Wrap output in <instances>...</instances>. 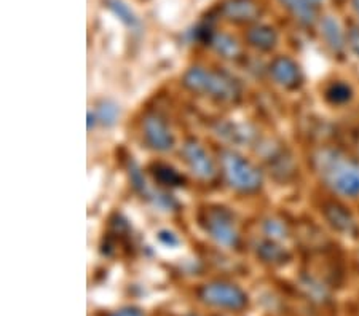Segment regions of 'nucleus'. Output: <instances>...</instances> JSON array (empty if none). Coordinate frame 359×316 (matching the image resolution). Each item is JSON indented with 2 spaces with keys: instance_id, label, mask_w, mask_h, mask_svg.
Returning <instances> with one entry per match:
<instances>
[{
  "instance_id": "393cba45",
  "label": "nucleus",
  "mask_w": 359,
  "mask_h": 316,
  "mask_svg": "<svg viewBox=\"0 0 359 316\" xmlns=\"http://www.w3.org/2000/svg\"><path fill=\"white\" fill-rule=\"evenodd\" d=\"M310 2H311V4H313V5H315V4H320V2H321V0H310Z\"/></svg>"
},
{
  "instance_id": "f03ea898",
  "label": "nucleus",
  "mask_w": 359,
  "mask_h": 316,
  "mask_svg": "<svg viewBox=\"0 0 359 316\" xmlns=\"http://www.w3.org/2000/svg\"><path fill=\"white\" fill-rule=\"evenodd\" d=\"M182 83L192 93L219 102H233L240 96V86L233 78L201 66L190 67L184 74Z\"/></svg>"
},
{
  "instance_id": "ddd939ff",
  "label": "nucleus",
  "mask_w": 359,
  "mask_h": 316,
  "mask_svg": "<svg viewBox=\"0 0 359 316\" xmlns=\"http://www.w3.org/2000/svg\"><path fill=\"white\" fill-rule=\"evenodd\" d=\"M280 4L291 11L295 20L305 26L313 25L316 21L315 5L310 0H280Z\"/></svg>"
},
{
  "instance_id": "1a4fd4ad",
  "label": "nucleus",
  "mask_w": 359,
  "mask_h": 316,
  "mask_svg": "<svg viewBox=\"0 0 359 316\" xmlns=\"http://www.w3.org/2000/svg\"><path fill=\"white\" fill-rule=\"evenodd\" d=\"M324 217L329 226L341 235H355L358 226L351 212L339 203H327L324 206Z\"/></svg>"
},
{
  "instance_id": "7ed1b4c3",
  "label": "nucleus",
  "mask_w": 359,
  "mask_h": 316,
  "mask_svg": "<svg viewBox=\"0 0 359 316\" xmlns=\"http://www.w3.org/2000/svg\"><path fill=\"white\" fill-rule=\"evenodd\" d=\"M221 163L225 179L231 188L241 193H256L262 188V174L251 162L233 151L221 152Z\"/></svg>"
},
{
  "instance_id": "9b49d317",
  "label": "nucleus",
  "mask_w": 359,
  "mask_h": 316,
  "mask_svg": "<svg viewBox=\"0 0 359 316\" xmlns=\"http://www.w3.org/2000/svg\"><path fill=\"white\" fill-rule=\"evenodd\" d=\"M320 27L321 36L327 47L331 48L334 53H341L346 45V36L344 31H341L339 21L335 20L334 16H324L320 21Z\"/></svg>"
},
{
  "instance_id": "20e7f679",
  "label": "nucleus",
  "mask_w": 359,
  "mask_h": 316,
  "mask_svg": "<svg viewBox=\"0 0 359 316\" xmlns=\"http://www.w3.org/2000/svg\"><path fill=\"white\" fill-rule=\"evenodd\" d=\"M201 226L219 246L235 248L238 245L240 235L235 226L233 214L222 206H212L203 212Z\"/></svg>"
},
{
  "instance_id": "f3484780",
  "label": "nucleus",
  "mask_w": 359,
  "mask_h": 316,
  "mask_svg": "<svg viewBox=\"0 0 359 316\" xmlns=\"http://www.w3.org/2000/svg\"><path fill=\"white\" fill-rule=\"evenodd\" d=\"M257 252L265 262H283L286 259V251L281 246H278L273 240L259 243Z\"/></svg>"
},
{
  "instance_id": "9d476101",
  "label": "nucleus",
  "mask_w": 359,
  "mask_h": 316,
  "mask_svg": "<svg viewBox=\"0 0 359 316\" xmlns=\"http://www.w3.org/2000/svg\"><path fill=\"white\" fill-rule=\"evenodd\" d=\"M222 15L230 21L246 22L256 20L259 8L252 0H227L222 5Z\"/></svg>"
},
{
  "instance_id": "4be33fe9",
  "label": "nucleus",
  "mask_w": 359,
  "mask_h": 316,
  "mask_svg": "<svg viewBox=\"0 0 359 316\" xmlns=\"http://www.w3.org/2000/svg\"><path fill=\"white\" fill-rule=\"evenodd\" d=\"M346 42L353 53L359 57V26H351L346 32Z\"/></svg>"
},
{
  "instance_id": "423d86ee",
  "label": "nucleus",
  "mask_w": 359,
  "mask_h": 316,
  "mask_svg": "<svg viewBox=\"0 0 359 316\" xmlns=\"http://www.w3.org/2000/svg\"><path fill=\"white\" fill-rule=\"evenodd\" d=\"M181 155L185 165L192 171V174L201 181H211L216 176V165L206 149L195 139H189L184 142L181 149Z\"/></svg>"
},
{
  "instance_id": "2eb2a0df",
  "label": "nucleus",
  "mask_w": 359,
  "mask_h": 316,
  "mask_svg": "<svg viewBox=\"0 0 359 316\" xmlns=\"http://www.w3.org/2000/svg\"><path fill=\"white\" fill-rule=\"evenodd\" d=\"M324 97H326L329 104L344 106L353 99V88L350 83L337 80V82L327 85L326 91H324Z\"/></svg>"
},
{
  "instance_id": "aec40b11",
  "label": "nucleus",
  "mask_w": 359,
  "mask_h": 316,
  "mask_svg": "<svg viewBox=\"0 0 359 316\" xmlns=\"http://www.w3.org/2000/svg\"><path fill=\"white\" fill-rule=\"evenodd\" d=\"M264 232L270 240L278 241L286 238V227L285 224L275 219H270L264 224Z\"/></svg>"
},
{
  "instance_id": "b1692460",
  "label": "nucleus",
  "mask_w": 359,
  "mask_h": 316,
  "mask_svg": "<svg viewBox=\"0 0 359 316\" xmlns=\"http://www.w3.org/2000/svg\"><path fill=\"white\" fill-rule=\"evenodd\" d=\"M353 8H355L356 15L359 16V0H353Z\"/></svg>"
},
{
  "instance_id": "6e6552de",
  "label": "nucleus",
  "mask_w": 359,
  "mask_h": 316,
  "mask_svg": "<svg viewBox=\"0 0 359 316\" xmlns=\"http://www.w3.org/2000/svg\"><path fill=\"white\" fill-rule=\"evenodd\" d=\"M270 76L285 90L299 88L304 82L302 69L289 56H278L270 64Z\"/></svg>"
},
{
  "instance_id": "4468645a",
  "label": "nucleus",
  "mask_w": 359,
  "mask_h": 316,
  "mask_svg": "<svg viewBox=\"0 0 359 316\" xmlns=\"http://www.w3.org/2000/svg\"><path fill=\"white\" fill-rule=\"evenodd\" d=\"M210 43L219 55L224 57H229V60H233V57L240 55L238 42H236L231 36H229V34H224V32L212 34L210 39Z\"/></svg>"
},
{
  "instance_id": "0eeeda50",
  "label": "nucleus",
  "mask_w": 359,
  "mask_h": 316,
  "mask_svg": "<svg viewBox=\"0 0 359 316\" xmlns=\"http://www.w3.org/2000/svg\"><path fill=\"white\" fill-rule=\"evenodd\" d=\"M142 135L147 146L157 152H168L175 147L176 137L170 126L157 114H149L142 120Z\"/></svg>"
},
{
  "instance_id": "f8f14e48",
  "label": "nucleus",
  "mask_w": 359,
  "mask_h": 316,
  "mask_svg": "<svg viewBox=\"0 0 359 316\" xmlns=\"http://www.w3.org/2000/svg\"><path fill=\"white\" fill-rule=\"evenodd\" d=\"M248 42L249 45H252L254 48L262 50V51H270L276 47L278 34L273 27L259 25L249 29Z\"/></svg>"
},
{
  "instance_id": "f257e3e1",
  "label": "nucleus",
  "mask_w": 359,
  "mask_h": 316,
  "mask_svg": "<svg viewBox=\"0 0 359 316\" xmlns=\"http://www.w3.org/2000/svg\"><path fill=\"white\" fill-rule=\"evenodd\" d=\"M313 168L327 188L344 198L359 197V160L337 147L313 153Z\"/></svg>"
},
{
  "instance_id": "6ab92c4d",
  "label": "nucleus",
  "mask_w": 359,
  "mask_h": 316,
  "mask_svg": "<svg viewBox=\"0 0 359 316\" xmlns=\"http://www.w3.org/2000/svg\"><path fill=\"white\" fill-rule=\"evenodd\" d=\"M96 117L104 126H112L117 123V120L120 117V109L111 101H104L101 102L100 107H97Z\"/></svg>"
},
{
  "instance_id": "5701e85b",
  "label": "nucleus",
  "mask_w": 359,
  "mask_h": 316,
  "mask_svg": "<svg viewBox=\"0 0 359 316\" xmlns=\"http://www.w3.org/2000/svg\"><path fill=\"white\" fill-rule=\"evenodd\" d=\"M109 316H144V313H142L139 308H135V307H125V308L117 310V312L111 313Z\"/></svg>"
},
{
  "instance_id": "bb28decb",
  "label": "nucleus",
  "mask_w": 359,
  "mask_h": 316,
  "mask_svg": "<svg viewBox=\"0 0 359 316\" xmlns=\"http://www.w3.org/2000/svg\"><path fill=\"white\" fill-rule=\"evenodd\" d=\"M189 316H195V315H189Z\"/></svg>"
},
{
  "instance_id": "a211bd4d",
  "label": "nucleus",
  "mask_w": 359,
  "mask_h": 316,
  "mask_svg": "<svg viewBox=\"0 0 359 316\" xmlns=\"http://www.w3.org/2000/svg\"><path fill=\"white\" fill-rule=\"evenodd\" d=\"M154 174L161 184H165V186H181L184 182V177L179 174L172 166H168V165L158 163L155 166Z\"/></svg>"
},
{
  "instance_id": "39448f33",
  "label": "nucleus",
  "mask_w": 359,
  "mask_h": 316,
  "mask_svg": "<svg viewBox=\"0 0 359 316\" xmlns=\"http://www.w3.org/2000/svg\"><path fill=\"white\" fill-rule=\"evenodd\" d=\"M200 297L203 302L214 307H222L229 310H241L246 307L248 297L238 286L224 281L208 283L200 289Z\"/></svg>"
},
{
  "instance_id": "a878e982",
  "label": "nucleus",
  "mask_w": 359,
  "mask_h": 316,
  "mask_svg": "<svg viewBox=\"0 0 359 316\" xmlns=\"http://www.w3.org/2000/svg\"><path fill=\"white\" fill-rule=\"evenodd\" d=\"M358 151H359V137H358Z\"/></svg>"
},
{
  "instance_id": "dca6fc26",
  "label": "nucleus",
  "mask_w": 359,
  "mask_h": 316,
  "mask_svg": "<svg viewBox=\"0 0 359 316\" xmlns=\"http://www.w3.org/2000/svg\"><path fill=\"white\" fill-rule=\"evenodd\" d=\"M107 5V8L112 11L115 16H118V20L123 22L131 29H137L139 26V20L137 16L135 15V11L130 8V5L123 2V0H104Z\"/></svg>"
},
{
  "instance_id": "412c9836",
  "label": "nucleus",
  "mask_w": 359,
  "mask_h": 316,
  "mask_svg": "<svg viewBox=\"0 0 359 316\" xmlns=\"http://www.w3.org/2000/svg\"><path fill=\"white\" fill-rule=\"evenodd\" d=\"M130 176H131V182H133V186H135L136 191H139L141 193H146L147 192L146 181L142 179V174H141V171H139L137 166H131Z\"/></svg>"
}]
</instances>
